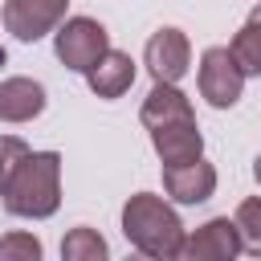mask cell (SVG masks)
Segmentation results:
<instances>
[{
    "label": "cell",
    "instance_id": "6da1fadb",
    "mask_svg": "<svg viewBox=\"0 0 261 261\" xmlns=\"http://www.w3.org/2000/svg\"><path fill=\"white\" fill-rule=\"evenodd\" d=\"M4 208L24 220H45L61 204V155L57 151H29L20 167L0 188Z\"/></svg>",
    "mask_w": 261,
    "mask_h": 261
},
{
    "label": "cell",
    "instance_id": "7a4b0ae2",
    "mask_svg": "<svg viewBox=\"0 0 261 261\" xmlns=\"http://www.w3.org/2000/svg\"><path fill=\"white\" fill-rule=\"evenodd\" d=\"M122 232L126 241L147 253V257H179L184 253V224L175 216V208L151 192H135L126 204H122Z\"/></svg>",
    "mask_w": 261,
    "mask_h": 261
},
{
    "label": "cell",
    "instance_id": "3957f363",
    "mask_svg": "<svg viewBox=\"0 0 261 261\" xmlns=\"http://www.w3.org/2000/svg\"><path fill=\"white\" fill-rule=\"evenodd\" d=\"M53 49H57V61H61L65 69L86 73V69L110 49V37H106V29H102L98 20H90V16H69V20L57 29Z\"/></svg>",
    "mask_w": 261,
    "mask_h": 261
},
{
    "label": "cell",
    "instance_id": "277c9868",
    "mask_svg": "<svg viewBox=\"0 0 261 261\" xmlns=\"http://www.w3.org/2000/svg\"><path fill=\"white\" fill-rule=\"evenodd\" d=\"M241 90H245V73L232 61V53L220 49V45L204 49V57H200V94L208 98V106L228 110V106L241 102Z\"/></svg>",
    "mask_w": 261,
    "mask_h": 261
},
{
    "label": "cell",
    "instance_id": "5b68a950",
    "mask_svg": "<svg viewBox=\"0 0 261 261\" xmlns=\"http://www.w3.org/2000/svg\"><path fill=\"white\" fill-rule=\"evenodd\" d=\"M69 0H8L4 4V29L16 41H41L65 20Z\"/></svg>",
    "mask_w": 261,
    "mask_h": 261
},
{
    "label": "cell",
    "instance_id": "8992f818",
    "mask_svg": "<svg viewBox=\"0 0 261 261\" xmlns=\"http://www.w3.org/2000/svg\"><path fill=\"white\" fill-rule=\"evenodd\" d=\"M163 192L175 204H204L216 192V167L200 155L188 163H163Z\"/></svg>",
    "mask_w": 261,
    "mask_h": 261
},
{
    "label": "cell",
    "instance_id": "52a82bcc",
    "mask_svg": "<svg viewBox=\"0 0 261 261\" xmlns=\"http://www.w3.org/2000/svg\"><path fill=\"white\" fill-rule=\"evenodd\" d=\"M237 253H241L237 224L228 216H212L192 237H184V253L179 257H192V261H232Z\"/></svg>",
    "mask_w": 261,
    "mask_h": 261
},
{
    "label": "cell",
    "instance_id": "ba28073f",
    "mask_svg": "<svg viewBox=\"0 0 261 261\" xmlns=\"http://www.w3.org/2000/svg\"><path fill=\"white\" fill-rule=\"evenodd\" d=\"M147 69L155 82H179L188 73V61H192V45L179 29H159L151 41H147V53H143Z\"/></svg>",
    "mask_w": 261,
    "mask_h": 261
},
{
    "label": "cell",
    "instance_id": "9c48e42d",
    "mask_svg": "<svg viewBox=\"0 0 261 261\" xmlns=\"http://www.w3.org/2000/svg\"><path fill=\"white\" fill-rule=\"evenodd\" d=\"M86 82H90V90L98 94V98H122L126 90H130V82H135V61H130V53H122V49H106L90 69H86Z\"/></svg>",
    "mask_w": 261,
    "mask_h": 261
},
{
    "label": "cell",
    "instance_id": "30bf717a",
    "mask_svg": "<svg viewBox=\"0 0 261 261\" xmlns=\"http://www.w3.org/2000/svg\"><path fill=\"white\" fill-rule=\"evenodd\" d=\"M139 118H143L147 130H155V126H167V122H188V118H196V114H192L188 94L175 90V82H155V90L147 94Z\"/></svg>",
    "mask_w": 261,
    "mask_h": 261
},
{
    "label": "cell",
    "instance_id": "8fae6325",
    "mask_svg": "<svg viewBox=\"0 0 261 261\" xmlns=\"http://www.w3.org/2000/svg\"><path fill=\"white\" fill-rule=\"evenodd\" d=\"M45 110V86L33 77H4L0 82V118L4 122H29Z\"/></svg>",
    "mask_w": 261,
    "mask_h": 261
},
{
    "label": "cell",
    "instance_id": "7c38bea8",
    "mask_svg": "<svg viewBox=\"0 0 261 261\" xmlns=\"http://www.w3.org/2000/svg\"><path fill=\"white\" fill-rule=\"evenodd\" d=\"M151 143H155V151H159L163 163H188V159H196V155L204 151V135H200L196 118L155 126V130H151Z\"/></svg>",
    "mask_w": 261,
    "mask_h": 261
},
{
    "label": "cell",
    "instance_id": "4fadbf2b",
    "mask_svg": "<svg viewBox=\"0 0 261 261\" xmlns=\"http://www.w3.org/2000/svg\"><path fill=\"white\" fill-rule=\"evenodd\" d=\"M228 53H232V61L241 65V73H245V77H261V24L245 20V24L237 29V37H232Z\"/></svg>",
    "mask_w": 261,
    "mask_h": 261
},
{
    "label": "cell",
    "instance_id": "5bb4252c",
    "mask_svg": "<svg viewBox=\"0 0 261 261\" xmlns=\"http://www.w3.org/2000/svg\"><path fill=\"white\" fill-rule=\"evenodd\" d=\"M61 257H65V261H102V257H106V241H102L94 228L77 224V228L65 232V241H61Z\"/></svg>",
    "mask_w": 261,
    "mask_h": 261
},
{
    "label": "cell",
    "instance_id": "9a60e30c",
    "mask_svg": "<svg viewBox=\"0 0 261 261\" xmlns=\"http://www.w3.org/2000/svg\"><path fill=\"white\" fill-rule=\"evenodd\" d=\"M232 224H237L241 249H245V253H253V257H261V200H257V196L241 200V208H237Z\"/></svg>",
    "mask_w": 261,
    "mask_h": 261
},
{
    "label": "cell",
    "instance_id": "2e32d148",
    "mask_svg": "<svg viewBox=\"0 0 261 261\" xmlns=\"http://www.w3.org/2000/svg\"><path fill=\"white\" fill-rule=\"evenodd\" d=\"M41 257V241L33 232H8L0 237V261H37Z\"/></svg>",
    "mask_w": 261,
    "mask_h": 261
},
{
    "label": "cell",
    "instance_id": "e0dca14e",
    "mask_svg": "<svg viewBox=\"0 0 261 261\" xmlns=\"http://www.w3.org/2000/svg\"><path fill=\"white\" fill-rule=\"evenodd\" d=\"M29 155V143L16 135H0V188L8 184V175L20 167V159Z\"/></svg>",
    "mask_w": 261,
    "mask_h": 261
},
{
    "label": "cell",
    "instance_id": "ac0fdd59",
    "mask_svg": "<svg viewBox=\"0 0 261 261\" xmlns=\"http://www.w3.org/2000/svg\"><path fill=\"white\" fill-rule=\"evenodd\" d=\"M249 20H253V24H261V4H257V8L249 12Z\"/></svg>",
    "mask_w": 261,
    "mask_h": 261
},
{
    "label": "cell",
    "instance_id": "d6986e66",
    "mask_svg": "<svg viewBox=\"0 0 261 261\" xmlns=\"http://www.w3.org/2000/svg\"><path fill=\"white\" fill-rule=\"evenodd\" d=\"M253 175H257V184H261V155L253 159Z\"/></svg>",
    "mask_w": 261,
    "mask_h": 261
},
{
    "label": "cell",
    "instance_id": "ffe728a7",
    "mask_svg": "<svg viewBox=\"0 0 261 261\" xmlns=\"http://www.w3.org/2000/svg\"><path fill=\"white\" fill-rule=\"evenodd\" d=\"M0 65H4V49H0Z\"/></svg>",
    "mask_w": 261,
    "mask_h": 261
}]
</instances>
